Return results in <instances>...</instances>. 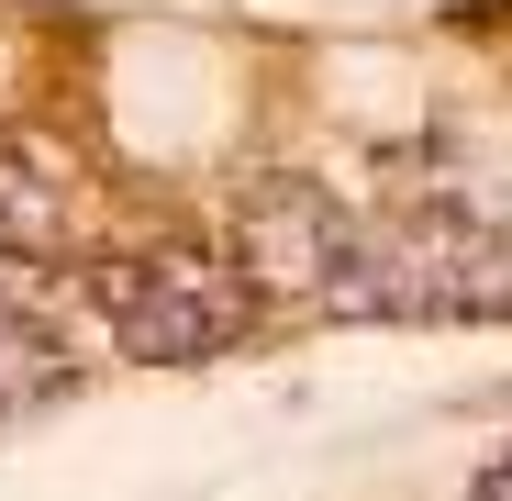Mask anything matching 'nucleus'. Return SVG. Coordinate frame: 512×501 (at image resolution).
Listing matches in <instances>:
<instances>
[{"instance_id": "obj_1", "label": "nucleus", "mask_w": 512, "mask_h": 501, "mask_svg": "<svg viewBox=\"0 0 512 501\" xmlns=\"http://www.w3.org/2000/svg\"><path fill=\"white\" fill-rule=\"evenodd\" d=\"M101 334L123 357H156V368H201L223 346H245L256 323V279L212 245H112V257L78 268Z\"/></svg>"}, {"instance_id": "obj_2", "label": "nucleus", "mask_w": 512, "mask_h": 501, "mask_svg": "<svg viewBox=\"0 0 512 501\" xmlns=\"http://www.w3.org/2000/svg\"><path fill=\"white\" fill-rule=\"evenodd\" d=\"M223 257L279 312H368V212H346L323 179H245Z\"/></svg>"}, {"instance_id": "obj_3", "label": "nucleus", "mask_w": 512, "mask_h": 501, "mask_svg": "<svg viewBox=\"0 0 512 501\" xmlns=\"http://www.w3.org/2000/svg\"><path fill=\"white\" fill-rule=\"evenodd\" d=\"M368 312H435V323L512 312V223H490L457 190L379 212L368 223Z\"/></svg>"}, {"instance_id": "obj_4", "label": "nucleus", "mask_w": 512, "mask_h": 501, "mask_svg": "<svg viewBox=\"0 0 512 501\" xmlns=\"http://www.w3.org/2000/svg\"><path fill=\"white\" fill-rule=\"evenodd\" d=\"M78 167L45 134H0V257H67Z\"/></svg>"}, {"instance_id": "obj_5", "label": "nucleus", "mask_w": 512, "mask_h": 501, "mask_svg": "<svg viewBox=\"0 0 512 501\" xmlns=\"http://www.w3.org/2000/svg\"><path fill=\"white\" fill-rule=\"evenodd\" d=\"M67 390V346L45 334V312L12 301V279H0V412H34Z\"/></svg>"}, {"instance_id": "obj_6", "label": "nucleus", "mask_w": 512, "mask_h": 501, "mask_svg": "<svg viewBox=\"0 0 512 501\" xmlns=\"http://www.w3.org/2000/svg\"><path fill=\"white\" fill-rule=\"evenodd\" d=\"M468 501H512V446H501V457L479 468V490H468Z\"/></svg>"}]
</instances>
